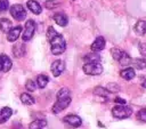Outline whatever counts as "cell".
I'll use <instances>...</instances> for the list:
<instances>
[{
    "label": "cell",
    "instance_id": "13",
    "mask_svg": "<svg viewBox=\"0 0 146 129\" xmlns=\"http://www.w3.org/2000/svg\"><path fill=\"white\" fill-rule=\"evenodd\" d=\"M0 59H1V68H2V72H8L11 66H13V63H11V59L6 56V55H0Z\"/></svg>",
    "mask_w": 146,
    "mask_h": 129
},
{
    "label": "cell",
    "instance_id": "2",
    "mask_svg": "<svg viewBox=\"0 0 146 129\" xmlns=\"http://www.w3.org/2000/svg\"><path fill=\"white\" fill-rule=\"evenodd\" d=\"M132 110L127 105H115L112 108V115L116 119H127L131 115Z\"/></svg>",
    "mask_w": 146,
    "mask_h": 129
},
{
    "label": "cell",
    "instance_id": "31",
    "mask_svg": "<svg viewBox=\"0 0 146 129\" xmlns=\"http://www.w3.org/2000/svg\"><path fill=\"white\" fill-rule=\"evenodd\" d=\"M110 92H114V91H119L120 90V87L116 84V83H110L108 86V89H107Z\"/></svg>",
    "mask_w": 146,
    "mask_h": 129
},
{
    "label": "cell",
    "instance_id": "28",
    "mask_svg": "<svg viewBox=\"0 0 146 129\" xmlns=\"http://www.w3.org/2000/svg\"><path fill=\"white\" fill-rule=\"evenodd\" d=\"M58 5H59V3H58L57 0H48V1L44 2L46 8H48V9H54V8H56Z\"/></svg>",
    "mask_w": 146,
    "mask_h": 129
},
{
    "label": "cell",
    "instance_id": "11",
    "mask_svg": "<svg viewBox=\"0 0 146 129\" xmlns=\"http://www.w3.org/2000/svg\"><path fill=\"white\" fill-rule=\"evenodd\" d=\"M26 6H27V8H29L33 14H35V15L41 14L42 8H41V6H40V3H39L38 1H35V0H29L27 3H26Z\"/></svg>",
    "mask_w": 146,
    "mask_h": 129
},
{
    "label": "cell",
    "instance_id": "9",
    "mask_svg": "<svg viewBox=\"0 0 146 129\" xmlns=\"http://www.w3.org/2000/svg\"><path fill=\"white\" fill-rule=\"evenodd\" d=\"M22 32V27L21 26H16V27H11L8 32H7V40L9 42H14L18 39V37L21 35Z\"/></svg>",
    "mask_w": 146,
    "mask_h": 129
},
{
    "label": "cell",
    "instance_id": "33",
    "mask_svg": "<svg viewBox=\"0 0 146 129\" xmlns=\"http://www.w3.org/2000/svg\"><path fill=\"white\" fill-rule=\"evenodd\" d=\"M114 102L117 103V105H125V100L122 99V98H120V97H116V98L114 99Z\"/></svg>",
    "mask_w": 146,
    "mask_h": 129
},
{
    "label": "cell",
    "instance_id": "3",
    "mask_svg": "<svg viewBox=\"0 0 146 129\" xmlns=\"http://www.w3.org/2000/svg\"><path fill=\"white\" fill-rule=\"evenodd\" d=\"M83 72L88 75H99L103 72V66L100 63H86L83 65Z\"/></svg>",
    "mask_w": 146,
    "mask_h": 129
},
{
    "label": "cell",
    "instance_id": "22",
    "mask_svg": "<svg viewBox=\"0 0 146 129\" xmlns=\"http://www.w3.org/2000/svg\"><path fill=\"white\" fill-rule=\"evenodd\" d=\"M111 53H112L113 58H114L115 61H117V62H119V61L122 58V56L125 54V51H124V50H122V49H120V48H116V47L112 48Z\"/></svg>",
    "mask_w": 146,
    "mask_h": 129
},
{
    "label": "cell",
    "instance_id": "25",
    "mask_svg": "<svg viewBox=\"0 0 146 129\" xmlns=\"http://www.w3.org/2000/svg\"><path fill=\"white\" fill-rule=\"evenodd\" d=\"M87 63H99L100 61V57L97 55V54H89V55H86V57L83 58Z\"/></svg>",
    "mask_w": 146,
    "mask_h": 129
},
{
    "label": "cell",
    "instance_id": "5",
    "mask_svg": "<svg viewBox=\"0 0 146 129\" xmlns=\"http://www.w3.org/2000/svg\"><path fill=\"white\" fill-rule=\"evenodd\" d=\"M34 32H35V23H34V21H32V19L26 21L25 27H24V31H23V35H22L23 41L31 40L33 34H34Z\"/></svg>",
    "mask_w": 146,
    "mask_h": 129
},
{
    "label": "cell",
    "instance_id": "8",
    "mask_svg": "<svg viewBox=\"0 0 146 129\" xmlns=\"http://www.w3.org/2000/svg\"><path fill=\"white\" fill-rule=\"evenodd\" d=\"M64 68H65V64L60 59H57V61L52 62V64H51V72L55 76H59L62 74V72L64 71Z\"/></svg>",
    "mask_w": 146,
    "mask_h": 129
},
{
    "label": "cell",
    "instance_id": "27",
    "mask_svg": "<svg viewBox=\"0 0 146 129\" xmlns=\"http://www.w3.org/2000/svg\"><path fill=\"white\" fill-rule=\"evenodd\" d=\"M25 87H26V89L29 90V91H34L35 90V88H36V83L33 81V80H27L26 81V83H25Z\"/></svg>",
    "mask_w": 146,
    "mask_h": 129
},
{
    "label": "cell",
    "instance_id": "17",
    "mask_svg": "<svg viewBox=\"0 0 146 129\" xmlns=\"http://www.w3.org/2000/svg\"><path fill=\"white\" fill-rule=\"evenodd\" d=\"M13 54H14V56H15L16 58L22 57V56L25 54V47L23 46V43H17V45H15L14 48H13Z\"/></svg>",
    "mask_w": 146,
    "mask_h": 129
},
{
    "label": "cell",
    "instance_id": "18",
    "mask_svg": "<svg viewBox=\"0 0 146 129\" xmlns=\"http://www.w3.org/2000/svg\"><path fill=\"white\" fill-rule=\"evenodd\" d=\"M47 126V121L43 119H39V120H34L30 123L29 128L30 129H43Z\"/></svg>",
    "mask_w": 146,
    "mask_h": 129
},
{
    "label": "cell",
    "instance_id": "24",
    "mask_svg": "<svg viewBox=\"0 0 146 129\" xmlns=\"http://www.w3.org/2000/svg\"><path fill=\"white\" fill-rule=\"evenodd\" d=\"M131 63L137 70H143L146 67V58H137L135 61H131Z\"/></svg>",
    "mask_w": 146,
    "mask_h": 129
},
{
    "label": "cell",
    "instance_id": "21",
    "mask_svg": "<svg viewBox=\"0 0 146 129\" xmlns=\"http://www.w3.org/2000/svg\"><path fill=\"white\" fill-rule=\"evenodd\" d=\"M11 29V22L8 18H1L0 19V30L5 33H7Z\"/></svg>",
    "mask_w": 146,
    "mask_h": 129
},
{
    "label": "cell",
    "instance_id": "15",
    "mask_svg": "<svg viewBox=\"0 0 146 129\" xmlns=\"http://www.w3.org/2000/svg\"><path fill=\"white\" fill-rule=\"evenodd\" d=\"M11 114H13V110L10 107H7V106L6 107H2L0 110V123L6 122L11 116Z\"/></svg>",
    "mask_w": 146,
    "mask_h": 129
},
{
    "label": "cell",
    "instance_id": "6",
    "mask_svg": "<svg viewBox=\"0 0 146 129\" xmlns=\"http://www.w3.org/2000/svg\"><path fill=\"white\" fill-rule=\"evenodd\" d=\"M71 100H72V99H71V97L59 98V99H57V100H56V103H55V104H54V106H52V113L57 114V113L62 112L63 110H65V108L70 105Z\"/></svg>",
    "mask_w": 146,
    "mask_h": 129
},
{
    "label": "cell",
    "instance_id": "14",
    "mask_svg": "<svg viewBox=\"0 0 146 129\" xmlns=\"http://www.w3.org/2000/svg\"><path fill=\"white\" fill-rule=\"evenodd\" d=\"M135 32L138 34V35H144L146 33V21H138L136 24H135V27H133Z\"/></svg>",
    "mask_w": 146,
    "mask_h": 129
},
{
    "label": "cell",
    "instance_id": "26",
    "mask_svg": "<svg viewBox=\"0 0 146 129\" xmlns=\"http://www.w3.org/2000/svg\"><path fill=\"white\" fill-rule=\"evenodd\" d=\"M70 90L67 89V88H62V89H59L58 90V92H57V99H59V98H66V97H71L70 96Z\"/></svg>",
    "mask_w": 146,
    "mask_h": 129
},
{
    "label": "cell",
    "instance_id": "7",
    "mask_svg": "<svg viewBox=\"0 0 146 129\" xmlns=\"http://www.w3.org/2000/svg\"><path fill=\"white\" fill-rule=\"evenodd\" d=\"M63 121L65 123H67L68 126L73 127V128H78V127H80L82 124V119L80 116L75 115V114H68V115H66L63 119Z\"/></svg>",
    "mask_w": 146,
    "mask_h": 129
},
{
    "label": "cell",
    "instance_id": "20",
    "mask_svg": "<svg viewBox=\"0 0 146 129\" xmlns=\"http://www.w3.org/2000/svg\"><path fill=\"white\" fill-rule=\"evenodd\" d=\"M48 81H49V78L46 74H40V75H38L35 83H36V86L39 88H44L48 84Z\"/></svg>",
    "mask_w": 146,
    "mask_h": 129
},
{
    "label": "cell",
    "instance_id": "34",
    "mask_svg": "<svg viewBox=\"0 0 146 129\" xmlns=\"http://www.w3.org/2000/svg\"><path fill=\"white\" fill-rule=\"evenodd\" d=\"M140 84H141L143 88H146V78L145 76L140 78Z\"/></svg>",
    "mask_w": 146,
    "mask_h": 129
},
{
    "label": "cell",
    "instance_id": "32",
    "mask_svg": "<svg viewBox=\"0 0 146 129\" xmlns=\"http://www.w3.org/2000/svg\"><path fill=\"white\" fill-rule=\"evenodd\" d=\"M139 53L146 58V43H139Z\"/></svg>",
    "mask_w": 146,
    "mask_h": 129
},
{
    "label": "cell",
    "instance_id": "12",
    "mask_svg": "<svg viewBox=\"0 0 146 129\" xmlns=\"http://www.w3.org/2000/svg\"><path fill=\"white\" fill-rule=\"evenodd\" d=\"M54 21L56 22V24H58L59 26H66L68 23V18L65 14L63 13H57L54 15Z\"/></svg>",
    "mask_w": 146,
    "mask_h": 129
},
{
    "label": "cell",
    "instance_id": "19",
    "mask_svg": "<svg viewBox=\"0 0 146 129\" xmlns=\"http://www.w3.org/2000/svg\"><path fill=\"white\" fill-rule=\"evenodd\" d=\"M94 92H95L97 96H100V97H103V98H105V99H107V98L111 96V92H110L106 88H104V87H96L95 90H94Z\"/></svg>",
    "mask_w": 146,
    "mask_h": 129
},
{
    "label": "cell",
    "instance_id": "4",
    "mask_svg": "<svg viewBox=\"0 0 146 129\" xmlns=\"http://www.w3.org/2000/svg\"><path fill=\"white\" fill-rule=\"evenodd\" d=\"M10 15L16 21H23L26 17V10L22 5L16 3V5H13L10 7Z\"/></svg>",
    "mask_w": 146,
    "mask_h": 129
},
{
    "label": "cell",
    "instance_id": "16",
    "mask_svg": "<svg viewBox=\"0 0 146 129\" xmlns=\"http://www.w3.org/2000/svg\"><path fill=\"white\" fill-rule=\"evenodd\" d=\"M120 75L122 79L124 80H131L135 78L136 73H135V70L132 67H127V68H123L121 72H120Z\"/></svg>",
    "mask_w": 146,
    "mask_h": 129
},
{
    "label": "cell",
    "instance_id": "1",
    "mask_svg": "<svg viewBox=\"0 0 146 129\" xmlns=\"http://www.w3.org/2000/svg\"><path fill=\"white\" fill-rule=\"evenodd\" d=\"M50 42V48H51V53L54 55H60L65 51L66 49V42L63 38L62 34L56 33L55 35H52L50 39H48Z\"/></svg>",
    "mask_w": 146,
    "mask_h": 129
},
{
    "label": "cell",
    "instance_id": "35",
    "mask_svg": "<svg viewBox=\"0 0 146 129\" xmlns=\"http://www.w3.org/2000/svg\"><path fill=\"white\" fill-rule=\"evenodd\" d=\"M2 71V68H1V59H0V72Z\"/></svg>",
    "mask_w": 146,
    "mask_h": 129
},
{
    "label": "cell",
    "instance_id": "10",
    "mask_svg": "<svg viewBox=\"0 0 146 129\" xmlns=\"http://www.w3.org/2000/svg\"><path fill=\"white\" fill-rule=\"evenodd\" d=\"M105 39L103 37H97L95 41L91 43V50L92 51H100L105 48Z\"/></svg>",
    "mask_w": 146,
    "mask_h": 129
},
{
    "label": "cell",
    "instance_id": "30",
    "mask_svg": "<svg viewBox=\"0 0 146 129\" xmlns=\"http://www.w3.org/2000/svg\"><path fill=\"white\" fill-rule=\"evenodd\" d=\"M9 7V2L8 0H0V13H3L8 9Z\"/></svg>",
    "mask_w": 146,
    "mask_h": 129
},
{
    "label": "cell",
    "instance_id": "23",
    "mask_svg": "<svg viewBox=\"0 0 146 129\" xmlns=\"http://www.w3.org/2000/svg\"><path fill=\"white\" fill-rule=\"evenodd\" d=\"M21 100L25 105H32V104H34V98L30 94H27V92H23L21 95Z\"/></svg>",
    "mask_w": 146,
    "mask_h": 129
},
{
    "label": "cell",
    "instance_id": "29",
    "mask_svg": "<svg viewBox=\"0 0 146 129\" xmlns=\"http://www.w3.org/2000/svg\"><path fill=\"white\" fill-rule=\"evenodd\" d=\"M137 119L140 120V121H143V122H146V108H141L140 111H138Z\"/></svg>",
    "mask_w": 146,
    "mask_h": 129
}]
</instances>
